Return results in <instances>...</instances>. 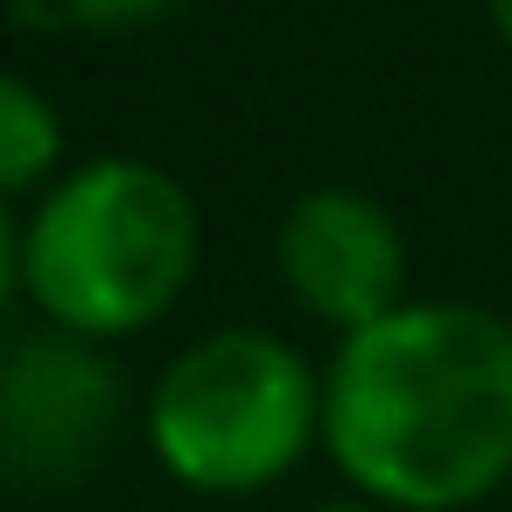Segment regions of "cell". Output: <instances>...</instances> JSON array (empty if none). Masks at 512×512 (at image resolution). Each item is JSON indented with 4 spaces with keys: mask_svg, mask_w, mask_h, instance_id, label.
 Returning <instances> with one entry per match:
<instances>
[{
    "mask_svg": "<svg viewBox=\"0 0 512 512\" xmlns=\"http://www.w3.org/2000/svg\"><path fill=\"white\" fill-rule=\"evenodd\" d=\"M323 456L386 512H470L512 484V316L428 295L337 337Z\"/></svg>",
    "mask_w": 512,
    "mask_h": 512,
    "instance_id": "6da1fadb",
    "label": "cell"
},
{
    "mask_svg": "<svg viewBox=\"0 0 512 512\" xmlns=\"http://www.w3.org/2000/svg\"><path fill=\"white\" fill-rule=\"evenodd\" d=\"M197 260V197L148 155H85L29 204V302L57 330L141 337L183 302Z\"/></svg>",
    "mask_w": 512,
    "mask_h": 512,
    "instance_id": "7a4b0ae2",
    "label": "cell"
},
{
    "mask_svg": "<svg viewBox=\"0 0 512 512\" xmlns=\"http://www.w3.org/2000/svg\"><path fill=\"white\" fill-rule=\"evenodd\" d=\"M141 428L183 491L253 498L323 449V372L260 323H218L155 372Z\"/></svg>",
    "mask_w": 512,
    "mask_h": 512,
    "instance_id": "3957f363",
    "label": "cell"
},
{
    "mask_svg": "<svg viewBox=\"0 0 512 512\" xmlns=\"http://www.w3.org/2000/svg\"><path fill=\"white\" fill-rule=\"evenodd\" d=\"M127 372L113 344L29 323L0 344V442L8 477L29 491H78L127 428Z\"/></svg>",
    "mask_w": 512,
    "mask_h": 512,
    "instance_id": "277c9868",
    "label": "cell"
},
{
    "mask_svg": "<svg viewBox=\"0 0 512 512\" xmlns=\"http://www.w3.org/2000/svg\"><path fill=\"white\" fill-rule=\"evenodd\" d=\"M274 274L295 316L316 330H365L407 302V239L400 218L351 183L302 190L274 225Z\"/></svg>",
    "mask_w": 512,
    "mask_h": 512,
    "instance_id": "5b68a950",
    "label": "cell"
},
{
    "mask_svg": "<svg viewBox=\"0 0 512 512\" xmlns=\"http://www.w3.org/2000/svg\"><path fill=\"white\" fill-rule=\"evenodd\" d=\"M71 134H64V113L57 99L22 78V71H0V197H43L71 162H64Z\"/></svg>",
    "mask_w": 512,
    "mask_h": 512,
    "instance_id": "8992f818",
    "label": "cell"
},
{
    "mask_svg": "<svg viewBox=\"0 0 512 512\" xmlns=\"http://www.w3.org/2000/svg\"><path fill=\"white\" fill-rule=\"evenodd\" d=\"M22 15H36L43 29H78V36H141L176 22L197 0H15Z\"/></svg>",
    "mask_w": 512,
    "mask_h": 512,
    "instance_id": "52a82bcc",
    "label": "cell"
},
{
    "mask_svg": "<svg viewBox=\"0 0 512 512\" xmlns=\"http://www.w3.org/2000/svg\"><path fill=\"white\" fill-rule=\"evenodd\" d=\"M29 302V211L0 197V316Z\"/></svg>",
    "mask_w": 512,
    "mask_h": 512,
    "instance_id": "ba28073f",
    "label": "cell"
},
{
    "mask_svg": "<svg viewBox=\"0 0 512 512\" xmlns=\"http://www.w3.org/2000/svg\"><path fill=\"white\" fill-rule=\"evenodd\" d=\"M484 22H491V36L512 50V0H484Z\"/></svg>",
    "mask_w": 512,
    "mask_h": 512,
    "instance_id": "9c48e42d",
    "label": "cell"
},
{
    "mask_svg": "<svg viewBox=\"0 0 512 512\" xmlns=\"http://www.w3.org/2000/svg\"><path fill=\"white\" fill-rule=\"evenodd\" d=\"M316 512H386V505H372V498H330V505H316Z\"/></svg>",
    "mask_w": 512,
    "mask_h": 512,
    "instance_id": "30bf717a",
    "label": "cell"
},
{
    "mask_svg": "<svg viewBox=\"0 0 512 512\" xmlns=\"http://www.w3.org/2000/svg\"><path fill=\"white\" fill-rule=\"evenodd\" d=\"M0 484H8V442H0Z\"/></svg>",
    "mask_w": 512,
    "mask_h": 512,
    "instance_id": "8fae6325",
    "label": "cell"
}]
</instances>
